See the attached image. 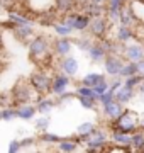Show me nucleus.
<instances>
[{"label":"nucleus","mask_w":144,"mask_h":153,"mask_svg":"<svg viewBox=\"0 0 144 153\" xmlns=\"http://www.w3.org/2000/svg\"><path fill=\"white\" fill-rule=\"evenodd\" d=\"M49 124H51V116L49 114H41L36 117L34 121V128L37 129V131H46V129H49Z\"/></svg>","instance_id":"nucleus-32"},{"label":"nucleus","mask_w":144,"mask_h":153,"mask_svg":"<svg viewBox=\"0 0 144 153\" xmlns=\"http://www.w3.org/2000/svg\"><path fill=\"white\" fill-rule=\"evenodd\" d=\"M131 150L144 152V129H136L134 133H131Z\"/></svg>","instance_id":"nucleus-28"},{"label":"nucleus","mask_w":144,"mask_h":153,"mask_svg":"<svg viewBox=\"0 0 144 153\" xmlns=\"http://www.w3.org/2000/svg\"><path fill=\"white\" fill-rule=\"evenodd\" d=\"M95 129H97V124H95V123H92V121H85V123H80V124L76 126L75 134H76V136L82 140V143H83L85 140L95 131Z\"/></svg>","instance_id":"nucleus-24"},{"label":"nucleus","mask_w":144,"mask_h":153,"mask_svg":"<svg viewBox=\"0 0 144 153\" xmlns=\"http://www.w3.org/2000/svg\"><path fill=\"white\" fill-rule=\"evenodd\" d=\"M58 70L68 73L70 76H76L78 71H80V63H78V60L71 55L63 56V58H58Z\"/></svg>","instance_id":"nucleus-16"},{"label":"nucleus","mask_w":144,"mask_h":153,"mask_svg":"<svg viewBox=\"0 0 144 153\" xmlns=\"http://www.w3.org/2000/svg\"><path fill=\"white\" fill-rule=\"evenodd\" d=\"M109 143H110V134H109L105 129L97 128V129L83 141V145H85V150H87V152L100 153V152H105V148H107Z\"/></svg>","instance_id":"nucleus-5"},{"label":"nucleus","mask_w":144,"mask_h":153,"mask_svg":"<svg viewBox=\"0 0 144 153\" xmlns=\"http://www.w3.org/2000/svg\"><path fill=\"white\" fill-rule=\"evenodd\" d=\"M27 55H29V60L32 61L36 66L46 68V70L51 66V61L56 58L53 55V49H51V39L46 34H36L29 41Z\"/></svg>","instance_id":"nucleus-1"},{"label":"nucleus","mask_w":144,"mask_h":153,"mask_svg":"<svg viewBox=\"0 0 144 153\" xmlns=\"http://www.w3.org/2000/svg\"><path fill=\"white\" fill-rule=\"evenodd\" d=\"M110 143H115L119 146L127 148L131 152V134L122 131H110Z\"/></svg>","instance_id":"nucleus-27"},{"label":"nucleus","mask_w":144,"mask_h":153,"mask_svg":"<svg viewBox=\"0 0 144 153\" xmlns=\"http://www.w3.org/2000/svg\"><path fill=\"white\" fill-rule=\"evenodd\" d=\"M71 83H73V76H70L65 71L58 70L54 73H51V94L54 97L61 95V94L66 92V90H70Z\"/></svg>","instance_id":"nucleus-8"},{"label":"nucleus","mask_w":144,"mask_h":153,"mask_svg":"<svg viewBox=\"0 0 144 153\" xmlns=\"http://www.w3.org/2000/svg\"><path fill=\"white\" fill-rule=\"evenodd\" d=\"M114 39L120 44H127L131 41H137V31L134 27L124 26V24H117L115 33H114Z\"/></svg>","instance_id":"nucleus-14"},{"label":"nucleus","mask_w":144,"mask_h":153,"mask_svg":"<svg viewBox=\"0 0 144 153\" xmlns=\"http://www.w3.org/2000/svg\"><path fill=\"white\" fill-rule=\"evenodd\" d=\"M17 107V117L22 121H32L37 114V111H36V105L27 102V104H19L15 105Z\"/></svg>","instance_id":"nucleus-21"},{"label":"nucleus","mask_w":144,"mask_h":153,"mask_svg":"<svg viewBox=\"0 0 144 153\" xmlns=\"http://www.w3.org/2000/svg\"><path fill=\"white\" fill-rule=\"evenodd\" d=\"M93 41H95V39L88 34V36H80V38H76L75 41H73V44H75V46H76L80 51H85V53H87Z\"/></svg>","instance_id":"nucleus-31"},{"label":"nucleus","mask_w":144,"mask_h":153,"mask_svg":"<svg viewBox=\"0 0 144 153\" xmlns=\"http://www.w3.org/2000/svg\"><path fill=\"white\" fill-rule=\"evenodd\" d=\"M131 0H107L105 2V9H115V10H120L122 7L129 4Z\"/></svg>","instance_id":"nucleus-41"},{"label":"nucleus","mask_w":144,"mask_h":153,"mask_svg":"<svg viewBox=\"0 0 144 153\" xmlns=\"http://www.w3.org/2000/svg\"><path fill=\"white\" fill-rule=\"evenodd\" d=\"M139 117L141 116L136 111L124 109V112L115 121H112L110 124H109V129L110 131H122V133H129L131 134L136 129H139Z\"/></svg>","instance_id":"nucleus-2"},{"label":"nucleus","mask_w":144,"mask_h":153,"mask_svg":"<svg viewBox=\"0 0 144 153\" xmlns=\"http://www.w3.org/2000/svg\"><path fill=\"white\" fill-rule=\"evenodd\" d=\"M7 21L12 22L14 26H34V24H36L34 17H31L27 12H24L22 9L9 10L7 12Z\"/></svg>","instance_id":"nucleus-15"},{"label":"nucleus","mask_w":144,"mask_h":153,"mask_svg":"<svg viewBox=\"0 0 144 153\" xmlns=\"http://www.w3.org/2000/svg\"><path fill=\"white\" fill-rule=\"evenodd\" d=\"M122 56L126 58V61H139L141 58H144V44L141 41H131L124 44Z\"/></svg>","instance_id":"nucleus-12"},{"label":"nucleus","mask_w":144,"mask_h":153,"mask_svg":"<svg viewBox=\"0 0 144 153\" xmlns=\"http://www.w3.org/2000/svg\"><path fill=\"white\" fill-rule=\"evenodd\" d=\"M132 75H137V63L136 61H126L120 70V76L127 78V76H132Z\"/></svg>","instance_id":"nucleus-33"},{"label":"nucleus","mask_w":144,"mask_h":153,"mask_svg":"<svg viewBox=\"0 0 144 153\" xmlns=\"http://www.w3.org/2000/svg\"><path fill=\"white\" fill-rule=\"evenodd\" d=\"M139 129H144V116L139 117Z\"/></svg>","instance_id":"nucleus-49"},{"label":"nucleus","mask_w":144,"mask_h":153,"mask_svg":"<svg viewBox=\"0 0 144 153\" xmlns=\"http://www.w3.org/2000/svg\"><path fill=\"white\" fill-rule=\"evenodd\" d=\"M109 87H110V83H109V78H107V80L97 83V85H95V87H92V88L95 90V94H97V95H102L104 92H107V90H109Z\"/></svg>","instance_id":"nucleus-42"},{"label":"nucleus","mask_w":144,"mask_h":153,"mask_svg":"<svg viewBox=\"0 0 144 153\" xmlns=\"http://www.w3.org/2000/svg\"><path fill=\"white\" fill-rule=\"evenodd\" d=\"M53 31H54L56 36H61V38H70V36L75 33L63 19H60V21H56L54 24H53Z\"/></svg>","instance_id":"nucleus-29"},{"label":"nucleus","mask_w":144,"mask_h":153,"mask_svg":"<svg viewBox=\"0 0 144 153\" xmlns=\"http://www.w3.org/2000/svg\"><path fill=\"white\" fill-rule=\"evenodd\" d=\"M144 80L143 75H132V76H127V78H124V85H127V87L134 88V90H137V87L141 85V82Z\"/></svg>","instance_id":"nucleus-36"},{"label":"nucleus","mask_w":144,"mask_h":153,"mask_svg":"<svg viewBox=\"0 0 144 153\" xmlns=\"http://www.w3.org/2000/svg\"><path fill=\"white\" fill-rule=\"evenodd\" d=\"M87 55H88L92 63H104V60H105V56H107V51L102 48V44L95 39L93 43H92V46L88 48V51H87Z\"/></svg>","instance_id":"nucleus-20"},{"label":"nucleus","mask_w":144,"mask_h":153,"mask_svg":"<svg viewBox=\"0 0 144 153\" xmlns=\"http://www.w3.org/2000/svg\"><path fill=\"white\" fill-rule=\"evenodd\" d=\"M136 63H137V73L144 76V58H141V60L136 61Z\"/></svg>","instance_id":"nucleus-45"},{"label":"nucleus","mask_w":144,"mask_h":153,"mask_svg":"<svg viewBox=\"0 0 144 153\" xmlns=\"http://www.w3.org/2000/svg\"><path fill=\"white\" fill-rule=\"evenodd\" d=\"M126 63V58L120 55V53H110V55L105 56L104 60V71L107 73V76H120V70Z\"/></svg>","instance_id":"nucleus-9"},{"label":"nucleus","mask_w":144,"mask_h":153,"mask_svg":"<svg viewBox=\"0 0 144 153\" xmlns=\"http://www.w3.org/2000/svg\"><path fill=\"white\" fill-rule=\"evenodd\" d=\"M21 4H22V0H0V7L7 12L15 10V9H22Z\"/></svg>","instance_id":"nucleus-38"},{"label":"nucleus","mask_w":144,"mask_h":153,"mask_svg":"<svg viewBox=\"0 0 144 153\" xmlns=\"http://www.w3.org/2000/svg\"><path fill=\"white\" fill-rule=\"evenodd\" d=\"M63 21L66 22L68 26L73 29V31H76V33H85V31H88V26H90V19L92 17L87 16L83 10H73L70 14L61 17Z\"/></svg>","instance_id":"nucleus-6"},{"label":"nucleus","mask_w":144,"mask_h":153,"mask_svg":"<svg viewBox=\"0 0 144 153\" xmlns=\"http://www.w3.org/2000/svg\"><path fill=\"white\" fill-rule=\"evenodd\" d=\"M80 145H83V143L75 134V136L61 138L60 141L56 143V150L61 153H75L76 150H80Z\"/></svg>","instance_id":"nucleus-18"},{"label":"nucleus","mask_w":144,"mask_h":153,"mask_svg":"<svg viewBox=\"0 0 144 153\" xmlns=\"http://www.w3.org/2000/svg\"><path fill=\"white\" fill-rule=\"evenodd\" d=\"M37 143V138H34V136H27V138H22L21 140V145H22V150H26V148H31L34 146Z\"/></svg>","instance_id":"nucleus-44"},{"label":"nucleus","mask_w":144,"mask_h":153,"mask_svg":"<svg viewBox=\"0 0 144 153\" xmlns=\"http://www.w3.org/2000/svg\"><path fill=\"white\" fill-rule=\"evenodd\" d=\"M36 111H37V114H51L53 109H54L58 102H56V99L49 97V94L48 95H36Z\"/></svg>","instance_id":"nucleus-19"},{"label":"nucleus","mask_w":144,"mask_h":153,"mask_svg":"<svg viewBox=\"0 0 144 153\" xmlns=\"http://www.w3.org/2000/svg\"><path fill=\"white\" fill-rule=\"evenodd\" d=\"M75 97H76V95H75V90H73V92L71 90H66V92H63L61 95L56 97V102H58V105H66V104H70Z\"/></svg>","instance_id":"nucleus-37"},{"label":"nucleus","mask_w":144,"mask_h":153,"mask_svg":"<svg viewBox=\"0 0 144 153\" xmlns=\"http://www.w3.org/2000/svg\"><path fill=\"white\" fill-rule=\"evenodd\" d=\"M73 46L75 44H73L71 38H61V36H58L54 41H51V49H53V55L56 58H63V56L71 55Z\"/></svg>","instance_id":"nucleus-11"},{"label":"nucleus","mask_w":144,"mask_h":153,"mask_svg":"<svg viewBox=\"0 0 144 153\" xmlns=\"http://www.w3.org/2000/svg\"><path fill=\"white\" fill-rule=\"evenodd\" d=\"M0 48H4V27L0 26Z\"/></svg>","instance_id":"nucleus-46"},{"label":"nucleus","mask_w":144,"mask_h":153,"mask_svg":"<svg viewBox=\"0 0 144 153\" xmlns=\"http://www.w3.org/2000/svg\"><path fill=\"white\" fill-rule=\"evenodd\" d=\"M114 99H115V90L109 87L107 92H104L102 95H98V105H105V104H109V102H112Z\"/></svg>","instance_id":"nucleus-40"},{"label":"nucleus","mask_w":144,"mask_h":153,"mask_svg":"<svg viewBox=\"0 0 144 153\" xmlns=\"http://www.w3.org/2000/svg\"><path fill=\"white\" fill-rule=\"evenodd\" d=\"M124 109H126V105L122 104V102H119L117 99H114L112 102H109V104L102 105V112H104V117H105L109 123H112V121H115L119 116L124 112Z\"/></svg>","instance_id":"nucleus-17"},{"label":"nucleus","mask_w":144,"mask_h":153,"mask_svg":"<svg viewBox=\"0 0 144 153\" xmlns=\"http://www.w3.org/2000/svg\"><path fill=\"white\" fill-rule=\"evenodd\" d=\"M60 140H61V136H58L56 133H51L49 129H46V131H39V134H37V141L43 143V145H48V146L56 145Z\"/></svg>","instance_id":"nucleus-30"},{"label":"nucleus","mask_w":144,"mask_h":153,"mask_svg":"<svg viewBox=\"0 0 144 153\" xmlns=\"http://www.w3.org/2000/svg\"><path fill=\"white\" fill-rule=\"evenodd\" d=\"M4 29H10L12 34H14V38L17 39V41H21V43L27 44L31 39L36 36V29H34V26H14L12 22H4V24H0Z\"/></svg>","instance_id":"nucleus-10"},{"label":"nucleus","mask_w":144,"mask_h":153,"mask_svg":"<svg viewBox=\"0 0 144 153\" xmlns=\"http://www.w3.org/2000/svg\"><path fill=\"white\" fill-rule=\"evenodd\" d=\"M104 80H107V73L105 71H104V73H100V71H88V73H85V75L82 76L80 83L88 85V87H95L97 83L104 82Z\"/></svg>","instance_id":"nucleus-23"},{"label":"nucleus","mask_w":144,"mask_h":153,"mask_svg":"<svg viewBox=\"0 0 144 153\" xmlns=\"http://www.w3.org/2000/svg\"><path fill=\"white\" fill-rule=\"evenodd\" d=\"M134 95H136V90L131 88V87H127V85H122V87H119L115 90V99L119 100V102H122L124 105H127L134 99Z\"/></svg>","instance_id":"nucleus-26"},{"label":"nucleus","mask_w":144,"mask_h":153,"mask_svg":"<svg viewBox=\"0 0 144 153\" xmlns=\"http://www.w3.org/2000/svg\"><path fill=\"white\" fill-rule=\"evenodd\" d=\"M7 152L9 153H19L22 152V145H21V140H12L7 146Z\"/></svg>","instance_id":"nucleus-43"},{"label":"nucleus","mask_w":144,"mask_h":153,"mask_svg":"<svg viewBox=\"0 0 144 153\" xmlns=\"http://www.w3.org/2000/svg\"><path fill=\"white\" fill-rule=\"evenodd\" d=\"M54 7H56V12H58V14L66 16V14H70V12L76 10L78 2L76 0H54Z\"/></svg>","instance_id":"nucleus-25"},{"label":"nucleus","mask_w":144,"mask_h":153,"mask_svg":"<svg viewBox=\"0 0 144 153\" xmlns=\"http://www.w3.org/2000/svg\"><path fill=\"white\" fill-rule=\"evenodd\" d=\"M137 92L141 94V95H144V80H143V82H141V85H139V87H137Z\"/></svg>","instance_id":"nucleus-48"},{"label":"nucleus","mask_w":144,"mask_h":153,"mask_svg":"<svg viewBox=\"0 0 144 153\" xmlns=\"http://www.w3.org/2000/svg\"><path fill=\"white\" fill-rule=\"evenodd\" d=\"M10 95H12V102L15 105L27 104V102H32L34 99H36V92H34V88L31 87L29 80H22V78L17 80L15 85L12 87Z\"/></svg>","instance_id":"nucleus-4"},{"label":"nucleus","mask_w":144,"mask_h":153,"mask_svg":"<svg viewBox=\"0 0 144 153\" xmlns=\"http://www.w3.org/2000/svg\"><path fill=\"white\" fill-rule=\"evenodd\" d=\"M141 22H143V21L139 19L137 14H136V10H134L132 2L126 4V5L120 9V21H119V24H124V26H129V27L136 29Z\"/></svg>","instance_id":"nucleus-13"},{"label":"nucleus","mask_w":144,"mask_h":153,"mask_svg":"<svg viewBox=\"0 0 144 153\" xmlns=\"http://www.w3.org/2000/svg\"><path fill=\"white\" fill-rule=\"evenodd\" d=\"M105 17H107V21L110 22L112 26H117L119 21H120V10H115V9H105Z\"/></svg>","instance_id":"nucleus-39"},{"label":"nucleus","mask_w":144,"mask_h":153,"mask_svg":"<svg viewBox=\"0 0 144 153\" xmlns=\"http://www.w3.org/2000/svg\"><path fill=\"white\" fill-rule=\"evenodd\" d=\"M131 2H139V4H144V0H131Z\"/></svg>","instance_id":"nucleus-51"},{"label":"nucleus","mask_w":144,"mask_h":153,"mask_svg":"<svg viewBox=\"0 0 144 153\" xmlns=\"http://www.w3.org/2000/svg\"><path fill=\"white\" fill-rule=\"evenodd\" d=\"M4 58H5V51H4V48H0V68H2V63H4Z\"/></svg>","instance_id":"nucleus-47"},{"label":"nucleus","mask_w":144,"mask_h":153,"mask_svg":"<svg viewBox=\"0 0 144 153\" xmlns=\"http://www.w3.org/2000/svg\"><path fill=\"white\" fill-rule=\"evenodd\" d=\"M80 105L83 107V109H88V111H95L97 109V105H98V100L97 99H90V97H76Z\"/></svg>","instance_id":"nucleus-34"},{"label":"nucleus","mask_w":144,"mask_h":153,"mask_svg":"<svg viewBox=\"0 0 144 153\" xmlns=\"http://www.w3.org/2000/svg\"><path fill=\"white\" fill-rule=\"evenodd\" d=\"M80 10H83L85 14L90 16V17H98V16H104V14H105V5H102V4H95V2L87 0L85 4L80 5Z\"/></svg>","instance_id":"nucleus-22"},{"label":"nucleus","mask_w":144,"mask_h":153,"mask_svg":"<svg viewBox=\"0 0 144 153\" xmlns=\"http://www.w3.org/2000/svg\"><path fill=\"white\" fill-rule=\"evenodd\" d=\"M17 117V107L15 105H5L2 107V121H12Z\"/></svg>","instance_id":"nucleus-35"},{"label":"nucleus","mask_w":144,"mask_h":153,"mask_svg":"<svg viewBox=\"0 0 144 153\" xmlns=\"http://www.w3.org/2000/svg\"><path fill=\"white\" fill-rule=\"evenodd\" d=\"M0 121H2V109H0Z\"/></svg>","instance_id":"nucleus-52"},{"label":"nucleus","mask_w":144,"mask_h":153,"mask_svg":"<svg viewBox=\"0 0 144 153\" xmlns=\"http://www.w3.org/2000/svg\"><path fill=\"white\" fill-rule=\"evenodd\" d=\"M143 153H144V152H143Z\"/></svg>","instance_id":"nucleus-53"},{"label":"nucleus","mask_w":144,"mask_h":153,"mask_svg":"<svg viewBox=\"0 0 144 153\" xmlns=\"http://www.w3.org/2000/svg\"><path fill=\"white\" fill-rule=\"evenodd\" d=\"M29 83L34 88L36 95H48L51 94V75L46 68H36V70L29 75Z\"/></svg>","instance_id":"nucleus-3"},{"label":"nucleus","mask_w":144,"mask_h":153,"mask_svg":"<svg viewBox=\"0 0 144 153\" xmlns=\"http://www.w3.org/2000/svg\"><path fill=\"white\" fill-rule=\"evenodd\" d=\"M110 29H112V24L107 21L105 14H104V16L92 17V19H90L88 34L93 39H104V38H107L109 33H110Z\"/></svg>","instance_id":"nucleus-7"},{"label":"nucleus","mask_w":144,"mask_h":153,"mask_svg":"<svg viewBox=\"0 0 144 153\" xmlns=\"http://www.w3.org/2000/svg\"><path fill=\"white\" fill-rule=\"evenodd\" d=\"M90 2H95V4H102V5H105L107 0H90Z\"/></svg>","instance_id":"nucleus-50"}]
</instances>
